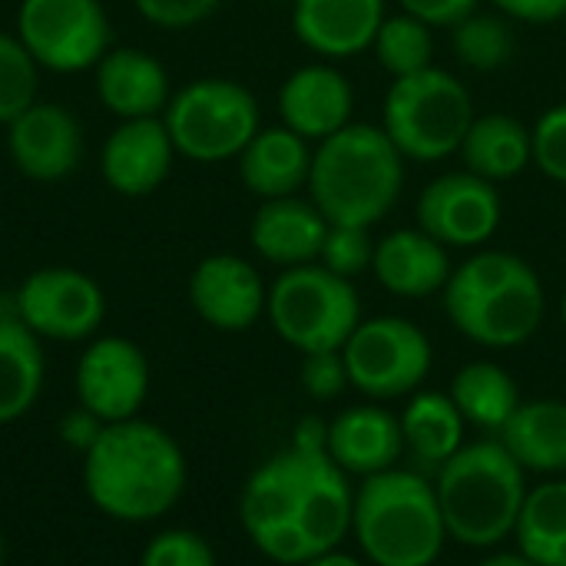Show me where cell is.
Here are the masks:
<instances>
[{
	"label": "cell",
	"instance_id": "52a82bcc",
	"mask_svg": "<svg viewBox=\"0 0 566 566\" xmlns=\"http://www.w3.org/2000/svg\"><path fill=\"white\" fill-rule=\"evenodd\" d=\"M471 90L444 66L391 80L381 106V129L408 163H441L461 153L474 123Z\"/></svg>",
	"mask_w": 566,
	"mask_h": 566
},
{
	"label": "cell",
	"instance_id": "277c9868",
	"mask_svg": "<svg viewBox=\"0 0 566 566\" xmlns=\"http://www.w3.org/2000/svg\"><path fill=\"white\" fill-rule=\"evenodd\" d=\"M405 156L371 123H348L312 153L308 199L328 226H378L405 189Z\"/></svg>",
	"mask_w": 566,
	"mask_h": 566
},
{
	"label": "cell",
	"instance_id": "9c48e42d",
	"mask_svg": "<svg viewBox=\"0 0 566 566\" xmlns=\"http://www.w3.org/2000/svg\"><path fill=\"white\" fill-rule=\"evenodd\" d=\"M163 123L179 156L192 163H226L239 159L262 129V113L249 86L226 76H202L169 96Z\"/></svg>",
	"mask_w": 566,
	"mask_h": 566
},
{
	"label": "cell",
	"instance_id": "f35d334b",
	"mask_svg": "<svg viewBox=\"0 0 566 566\" xmlns=\"http://www.w3.org/2000/svg\"><path fill=\"white\" fill-rule=\"evenodd\" d=\"M398 3H401L405 13L424 20L428 27H434V30H438V27L451 30V27L461 23L468 13H474L481 0H398Z\"/></svg>",
	"mask_w": 566,
	"mask_h": 566
},
{
	"label": "cell",
	"instance_id": "2e32d148",
	"mask_svg": "<svg viewBox=\"0 0 566 566\" xmlns=\"http://www.w3.org/2000/svg\"><path fill=\"white\" fill-rule=\"evenodd\" d=\"M189 302L206 325L219 332H245L265 315L269 289L249 259L216 252L192 269Z\"/></svg>",
	"mask_w": 566,
	"mask_h": 566
},
{
	"label": "cell",
	"instance_id": "d6986e66",
	"mask_svg": "<svg viewBox=\"0 0 566 566\" xmlns=\"http://www.w3.org/2000/svg\"><path fill=\"white\" fill-rule=\"evenodd\" d=\"M388 0H292V30L322 60H348L371 50Z\"/></svg>",
	"mask_w": 566,
	"mask_h": 566
},
{
	"label": "cell",
	"instance_id": "1f68e13d",
	"mask_svg": "<svg viewBox=\"0 0 566 566\" xmlns=\"http://www.w3.org/2000/svg\"><path fill=\"white\" fill-rule=\"evenodd\" d=\"M371 53L391 80L421 73L434 66V27H428L424 20L405 10L395 17H385V23L375 33Z\"/></svg>",
	"mask_w": 566,
	"mask_h": 566
},
{
	"label": "cell",
	"instance_id": "603a6c76",
	"mask_svg": "<svg viewBox=\"0 0 566 566\" xmlns=\"http://www.w3.org/2000/svg\"><path fill=\"white\" fill-rule=\"evenodd\" d=\"M96 96L119 119L163 116L169 106V73L166 66L136 46L106 50L96 63Z\"/></svg>",
	"mask_w": 566,
	"mask_h": 566
},
{
	"label": "cell",
	"instance_id": "3957f363",
	"mask_svg": "<svg viewBox=\"0 0 566 566\" xmlns=\"http://www.w3.org/2000/svg\"><path fill=\"white\" fill-rule=\"evenodd\" d=\"M448 322L474 345L504 352L531 342L547 312L544 282L534 265L504 249H481L461 262L444 285Z\"/></svg>",
	"mask_w": 566,
	"mask_h": 566
},
{
	"label": "cell",
	"instance_id": "d590c367",
	"mask_svg": "<svg viewBox=\"0 0 566 566\" xmlns=\"http://www.w3.org/2000/svg\"><path fill=\"white\" fill-rule=\"evenodd\" d=\"M534 166L557 186H566V103H554L531 126Z\"/></svg>",
	"mask_w": 566,
	"mask_h": 566
},
{
	"label": "cell",
	"instance_id": "b9f144b4",
	"mask_svg": "<svg viewBox=\"0 0 566 566\" xmlns=\"http://www.w3.org/2000/svg\"><path fill=\"white\" fill-rule=\"evenodd\" d=\"M302 566H365L358 557H352V554H345V551H328V554H322V557H312L308 564Z\"/></svg>",
	"mask_w": 566,
	"mask_h": 566
},
{
	"label": "cell",
	"instance_id": "5b68a950",
	"mask_svg": "<svg viewBox=\"0 0 566 566\" xmlns=\"http://www.w3.org/2000/svg\"><path fill=\"white\" fill-rule=\"evenodd\" d=\"M527 491V471L497 438L464 444L434 474L448 537L471 551H491L514 537Z\"/></svg>",
	"mask_w": 566,
	"mask_h": 566
},
{
	"label": "cell",
	"instance_id": "836d02e7",
	"mask_svg": "<svg viewBox=\"0 0 566 566\" xmlns=\"http://www.w3.org/2000/svg\"><path fill=\"white\" fill-rule=\"evenodd\" d=\"M318 262L342 275V279H358L361 272H371L375 262V239L371 229L361 226H328V235L322 242Z\"/></svg>",
	"mask_w": 566,
	"mask_h": 566
},
{
	"label": "cell",
	"instance_id": "e0dca14e",
	"mask_svg": "<svg viewBox=\"0 0 566 566\" xmlns=\"http://www.w3.org/2000/svg\"><path fill=\"white\" fill-rule=\"evenodd\" d=\"M355 113V90L342 70L325 63H305L292 70L279 90L282 126L298 133L308 143H322L345 129Z\"/></svg>",
	"mask_w": 566,
	"mask_h": 566
},
{
	"label": "cell",
	"instance_id": "f6af8a7d",
	"mask_svg": "<svg viewBox=\"0 0 566 566\" xmlns=\"http://www.w3.org/2000/svg\"><path fill=\"white\" fill-rule=\"evenodd\" d=\"M0 566H3V534H0Z\"/></svg>",
	"mask_w": 566,
	"mask_h": 566
},
{
	"label": "cell",
	"instance_id": "44dd1931",
	"mask_svg": "<svg viewBox=\"0 0 566 566\" xmlns=\"http://www.w3.org/2000/svg\"><path fill=\"white\" fill-rule=\"evenodd\" d=\"M325 235H328V219L318 212L312 199L302 196L262 199V206L249 222L252 249L279 269L318 262Z\"/></svg>",
	"mask_w": 566,
	"mask_h": 566
},
{
	"label": "cell",
	"instance_id": "ba28073f",
	"mask_svg": "<svg viewBox=\"0 0 566 566\" xmlns=\"http://www.w3.org/2000/svg\"><path fill=\"white\" fill-rule=\"evenodd\" d=\"M265 315L275 335L298 355L342 352L361 325V298L352 279L328 272L322 262L282 269L269 285Z\"/></svg>",
	"mask_w": 566,
	"mask_h": 566
},
{
	"label": "cell",
	"instance_id": "8d00e7d4",
	"mask_svg": "<svg viewBox=\"0 0 566 566\" xmlns=\"http://www.w3.org/2000/svg\"><path fill=\"white\" fill-rule=\"evenodd\" d=\"M302 388L308 398L315 401H335L348 385V368L342 352H315V355H302Z\"/></svg>",
	"mask_w": 566,
	"mask_h": 566
},
{
	"label": "cell",
	"instance_id": "5bb4252c",
	"mask_svg": "<svg viewBox=\"0 0 566 566\" xmlns=\"http://www.w3.org/2000/svg\"><path fill=\"white\" fill-rule=\"evenodd\" d=\"M418 229L444 249H481L497 232L504 202L494 182L458 169L431 179L415 202Z\"/></svg>",
	"mask_w": 566,
	"mask_h": 566
},
{
	"label": "cell",
	"instance_id": "484cf974",
	"mask_svg": "<svg viewBox=\"0 0 566 566\" xmlns=\"http://www.w3.org/2000/svg\"><path fill=\"white\" fill-rule=\"evenodd\" d=\"M464 169L488 179V182H507L521 176L527 166H534V146H531V126H524L511 113H488L474 116L461 153Z\"/></svg>",
	"mask_w": 566,
	"mask_h": 566
},
{
	"label": "cell",
	"instance_id": "4fadbf2b",
	"mask_svg": "<svg viewBox=\"0 0 566 566\" xmlns=\"http://www.w3.org/2000/svg\"><path fill=\"white\" fill-rule=\"evenodd\" d=\"M73 388L80 408L96 415L103 424L139 418V408L146 405L149 395V358L129 338H90L76 361Z\"/></svg>",
	"mask_w": 566,
	"mask_h": 566
},
{
	"label": "cell",
	"instance_id": "4dcf8cb0",
	"mask_svg": "<svg viewBox=\"0 0 566 566\" xmlns=\"http://www.w3.org/2000/svg\"><path fill=\"white\" fill-rule=\"evenodd\" d=\"M451 50L454 56L474 73H494L507 66L517 53L514 20L504 13L474 10L461 23L451 27Z\"/></svg>",
	"mask_w": 566,
	"mask_h": 566
},
{
	"label": "cell",
	"instance_id": "cb8c5ba5",
	"mask_svg": "<svg viewBox=\"0 0 566 566\" xmlns=\"http://www.w3.org/2000/svg\"><path fill=\"white\" fill-rule=\"evenodd\" d=\"M312 143L289 126H262L239 153V179L259 199L298 196L312 172Z\"/></svg>",
	"mask_w": 566,
	"mask_h": 566
},
{
	"label": "cell",
	"instance_id": "7a4b0ae2",
	"mask_svg": "<svg viewBox=\"0 0 566 566\" xmlns=\"http://www.w3.org/2000/svg\"><path fill=\"white\" fill-rule=\"evenodd\" d=\"M189 464L179 441L143 418L106 424L83 454V491L96 511L119 524L166 517L186 494Z\"/></svg>",
	"mask_w": 566,
	"mask_h": 566
},
{
	"label": "cell",
	"instance_id": "8992f818",
	"mask_svg": "<svg viewBox=\"0 0 566 566\" xmlns=\"http://www.w3.org/2000/svg\"><path fill=\"white\" fill-rule=\"evenodd\" d=\"M352 534L375 566H434L451 541L434 484L408 468L361 478Z\"/></svg>",
	"mask_w": 566,
	"mask_h": 566
},
{
	"label": "cell",
	"instance_id": "ee69618b",
	"mask_svg": "<svg viewBox=\"0 0 566 566\" xmlns=\"http://www.w3.org/2000/svg\"><path fill=\"white\" fill-rule=\"evenodd\" d=\"M560 318H564V325H566V292H564V302H560Z\"/></svg>",
	"mask_w": 566,
	"mask_h": 566
},
{
	"label": "cell",
	"instance_id": "f1b7e54d",
	"mask_svg": "<svg viewBox=\"0 0 566 566\" xmlns=\"http://www.w3.org/2000/svg\"><path fill=\"white\" fill-rule=\"evenodd\" d=\"M451 401L458 405L461 418L481 431L501 434L511 415L521 405V388L507 368L497 361H471L451 378Z\"/></svg>",
	"mask_w": 566,
	"mask_h": 566
},
{
	"label": "cell",
	"instance_id": "f546056e",
	"mask_svg": "<svg viewBox=\"0 0 566 566\" xmlns=\"http://www.w3.org/2000/svg\"><path fill=\"white\" fill-rule=\"evenodd\" d=\"M514 541L537 566H566V481L554 478L527 491Z\"/></svg>",
	"mask_w": 566,
	"mask_h": 566
},
{
	"label": "cell",
	"instance_id": "60d3db41",
	"mask_svg": "<svg viewBox=\"0 0 566 566\" xmlns=\"http://www.w3.org/2000/svg\"><path fill=\"white\" fill-rule=\"evenodd\" d=\"M497 13L517 23H557L566 17V0H491Z\"/></svg>",
	"mask_w": 566,
	"mask_h": 566
},
{
	"label": "cell",
	"instance_id": "d4e9b609",
	"mask_svg": "<svg viewBox=\"0 0 566 566\" xmlns=\"http://www.w3.org/2000/svg\"><path fill=\"white\" fill-rule=\"evenodd\" d=\"M497 441L527 474H566V401H521Z\"/></svg>",
	"mask_w": 566,
	"mask_h": 566
},
{
	"label": "cell",
	"instance_id": "83f0119b",
	"mask_svg": "<svg viewBox=\"0 0 566 566\" xmlns=\"http://www.w3.org/2000/svg\"><path fill=\"white\" fill-rule=\"evenodd\" d=\"M43 378V342L17 318V312L0 315V424L20 421L36 405Z\"/></svg>",
	"mask_w": 566,
	"mask_h": 566
},
{
	"label": "cell",
	"instance_id": "7c38bea8",
	"mask_svg": "<svg viewBox=\"0 0 566 566\" xmlns=\"http://www.w3.org/2000/svg\"><path fill=\"white\" fill-rule=\"evenodd\" d=\"M13 312L40 342H90L106 318V295L86 272L46 265L23 279Z\"/></svg>",
	"mask_w": 566,
	"mask_h": 566
},
{
	"label": "cell",
	"instance_id": "4316f807",
	"mask_svg": "<svg viewBox=\"0 0 566 566\" xmlns=\"http://www.w3.org/2000/svg\"><path fill=\"white\" fill-rule=\"evenodd\" d=\"M464 428L468 421L444 391H415L408 408L401 411L405 451L411 454L421 474H438V468L464 448Z\"/></svg>",
	"mask_w": 566,
	"mask_h": 566
},
{
	"label": "cell",
	"instance_id": "d6a6232c",
	"mask_svg": "<svg viewBox=\"0 0 566 566\" xmlns=\"http://www.w3.org/2000/svg\"><path fill=\"white\" fill-rule=\"evenodd\" d=\"M36 86H40L36 60L27 53L17 33L0 30V123L3 126L36 103Z\"/></svg>",
	"mask_w": 566,
	"mask_h": 566
},
{
	"label": "cell",
	"instance_id": "74e56055",
	"mask_svg": "<svg viewBox=\"0 0 566 566\" xmlns=\"http://www.w3.org/2000/svg\"><path fill=\"white\" fill-rule=\"evenodd\" d=\"M139 17L159 30H189L212 17L222 0H133Z\"/></svg>",
	"mask_w": 566,
	"mask_h": 566
},
{
	"label": "cell",
	"instance_id": "7bdbcfd3",
	"mask_svg": "<svg viewBox=\"0 0 566 566\" xmlns=\"http://www.w3.org/2000/svg\"><path fill=\"white\" fill-rule=\"evenodd\" d=\"M478 566H537V564H534V560H527L521 551H517V554H507V551H504V554H491L488 560H481Z\"/></svg>",
	"mask_w": 566,
	"mask_h": 566
},
{
	"label": "cell",
	"instance_id": "6da1fadb",
	"mask_svg": "<svg viewBox=\"0 0 566 566\" xmlns=\"http://www.w3.org/2000/svg\"><path fill=\"white\" fill-rule=\"evenodd\" d=\"M352 478L325 448H298L269 458L242 488L239 521L252 547L272 564L302 566L338 551L352 534Z\"/></svg>",
	"mask_w": 566,
	"mask_h": 566
},
{
	"label": "cell",
	"instance_id": "ac0fdd59",
	"mask_svg": "<svg viewBox=\"0 0 566 566\" xmlns=\"http://www.w3.org/2000/svg\"><path fill=\"white\" fill-rule=\"evenodd\" d=\"M172 156L176 146L163 116L123 119L103 143L99 172L113 192L139 199L166 182L172 169Z\"/></svg>",
	"mask_w": 566,
	"mask_h": 566
},
{
	"label": "cell",
	"instance_id": "ab89813d",
	"mask_svg": "<svg viewBox=\"0 0 566 566\" xmlns=\"http://www.w3.org/2000/svg\"><path fill=\"white\" fill-rule=\"evenodd\" d=\"M103 428H106V424H103L96 415H90L86 408H73V411H66L63 421H60V441H63L70 451L86 454V451L96 444V438L103 434Z\"/></svg>",
	"mask_w": 566,
	"mask_h": 566
},
{
	"label": "cell",
	"instance_id": "9a60e30c",
	"mask_svg": "<svg viewBox=\"0 0 566 566\" xmlns=\"http://www.w3.org/2000/svg\"><path fill=\"white\" fill-rule=\"evenodd\" d=\"M7 153L17 172L33 182L66 179L83 159L80 119L60 103H33L7 123Z\"/></svg>",
	"mask_w": 566,
	"mask_h": 566
},
{
	"label": "cell",
	"instance_id": "8fae6325",
	"mask_svg": "<svg viewBox=\"0 0 566 566\" xmlns=\"http://www.w3.org/2000/svg\"><path fill=\"white\" fill-rule=\"evenodd\" d=\"M17 36L36 66L80 73L109 50V20L99 0H20Z\"/></svg>",
	"mask_w": 566,
	"mask_h": 566
},
{
	"label": "cell",
	"instance_id": "7402d4cb",
	"mask_svg": "<svg viewBox=\"0 0 566 566\" xmlns=\"http://www.w3.org/2000/svg\"><path fill=\"white\" fill-rule=\"evenodd\" d=\"M371 272L385 292L395 298H431L444 292L451 279L448 249L424 229H395L375 242Z\"/></svg>",
	"mask_w": 566,
	"mask_h": 566
},
{
	"label": "cell",
	"instance_id": "e575fe53",
	"mask_svg": "<svg viewBox=\"0 0 566 566\" xmlns=\"http://www.w3.org/2000/svg\"><path fill=\"white\" fill-rule=\"evenodd\" d=\"M139 566H219V560L202 534L186 527H169L146 544Z\"/></svg>",
	"mask_w": 566,
	"mask_h": 566
},
{
	"label": "cell",
	"instance_id": "30bf717a",
	"mask_svg": "<svg viewBox=\"0 0 566 566\" xmlns=\"http://www.w3.org/2000/svg\"><path fill=\"white\" fill-rule=\"evenodd\" d=\"M345 368L352 385L375 398V401H391L415 395L431 365H434V348L424 328L401 315H378V318H361V325L352 332V338L342 348Z\"/></svg>",
	"mask_w": 566,
	"mask_h": 566
},
{
	"label": "cell",
	"instance_id": "ffe728a7",
	"mask_svg": "<svg viewBox=\"0 0 566 566\" xmlns=\"http://www.w3.org/2000/svg\"><path fill=\"white\" fill-rule=\"evenodd\" d=\"M325 451L348 478H371L391 471L405 454L401 418H395L381 405L345 408L328 424Z\"/></svg>",
	"mask_w": 566,
	"mask_h": 566
}]
</instances>
